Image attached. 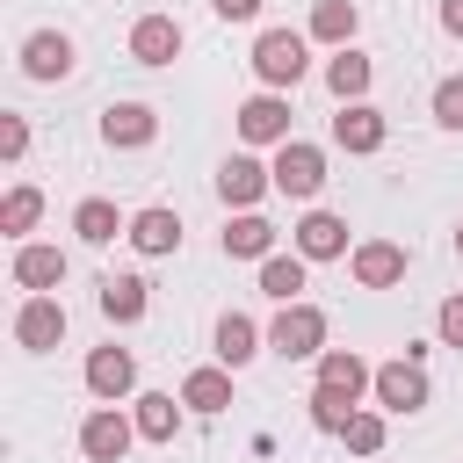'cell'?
<instances>
[{
    "label": "cell",
    "mask_w": 463,
    "mask_h": 463,
    "mask_svg": "<svg viewBox=\"0 0 463 463\" xmlns=\"http://www.w3.org/2000/svg\"><path fill=\"white\" fill-rule=\"evenodd\" d=\"M253 72H260V87H297L311 72V36L304 29H260L253 36Z\"/></svg>",
    "instance_id": "1"
},
{
    "label": "cell",
    "mask_w": 463,
    "mask_h": 463,
    "mask_svg": "<svg viewBox=\"0 0 463 463\" xmlns=\"http://www.w3.org/2000/svg\"><path fill=\"white\" fill-rule=\"evenodd\" d=\"M268 347H275L282 362H318V354H326V311H318V304H304V297H297V304H282V311H275V326H268Z\"/></svg>",
    "instance_id": "2"
},
{
    "label": "cell",
    "mask_w": 463,
    "mask_h": 463,
    "mask_svg": "<svg viewBox=\"0 0 463 463\" xmlns=\"http://www.w3.org/2000/svg\"><path fill=\"white\" fill-rule=\"evenodd\" d=\"M130 441H137V420H130L123 405H94V412L80 420V456H87V463H123Z\"/></svg>",
    "instance_id": "3"
},
{
    "label": "cell",
    "mask_w": 463,
    "mask_h": 463,
    "mask_svg": "<svg viewBox=\"0 0 463 463\" xmlns=\"http://www.w3.org/2000/svg\"><path fill=\"white\" fill-rule=\"evenodd\" d=\"M275 188L289 195V203H311L318 188H326V152L318 145H304V137H289V145H275Z\"/></svg>",
    "instance_id": "4"
},
{
    "label": "cell",
    "mask_w": 463,
    "mask_h": 463,
    "mask_svg": "<svg viewBox=\"0 0 463 463\" xmlns=\"http://www.w3.org/2000/svg\"><path fill=\"white\" fill-rule=\"evenodd\" d=\"M376 405L383 412H420L427 398H434V383H427V362H412V354H398V362H376Z\"/></svg>",
    "instance_id": "5"
},
{
    "label": "cell",
    "mask_w": 463,
    "mask_h": 463,
    "mask_svg": "<svg viewBox=\"0 0 463 463\" xmlns=\"http://www.w3.org/2000/svg\"><path fill=\"white\" fill-rule=\"evenodd\" d=\"M239 137L246 145H289V94L268 87V94L239 101Z\"/></svg>",
    "instance_id": "6"
},
{
    "label": "cell",
    "mask_w": 463,
    "mask_h": 463,
    "mask_svg": "<svg viewBox=\"0 0 463 463\" xmlns=\"http://www.w3.org/2000/svg\"><path fill=\"white\" fill-rule=\"evenodd\" d=\"M152 137H159V116L145 101H109L101 109V145L109 152H145Z\"/></svg>",
    "instance_id": "7"
},
{
    "label": "cell",
    "mask_w": 463,
    "mask_h": 463,
    "mask_svg": "<svg viewBox=\"0 0 463 463\" xmlns=\"http://www.w3.org/2000/svg\"><path fill=\"white\" fill-rule=\"evenodd\" d=\"M383 137H391L383 109H369V101H340V116H333V145H340V152L369 159V152H383Z\"/></svg>",
    "instance_id": "8"
},
{
    "label": "cell",
    "mask_w": 463,
    "mask_h": 463,
    "mask_svg": "<svg viewBox=\"0 0 463 463\" xmlns=\"http://www.w3.org/2000/svg\"><path fill=\"white\" fill-rule=\"evenodd\" d=\"M347 275H354L362 289H398V282H405V246H391V239H354Z\"/></svg>",
    "instance_id": "9"
},
{
    "label": "cell",
    "mask_w": 463,
    "mask_h": 463,
    "mask_svg": "<svg viewBox=\"0 0 463 463\" xmlns=\"http://www.w3.org/2000/svg\"><path fill=\"white\" fill-rule=\"evenodd\" d=\"M268 188H275V166H260L253 152H232V159L217 166V195H224L232 210H253Z\"/></svg>",
    "instance_id": "10"
},
{
    "label": "cell",
    "mask_w": 463,
    "mask_h": 463,
    "mask_svg": "<svg viewBox=\"0 0 463 463\" xmlns=\"http://www.w3.org/2000/svg\"><path fill=\"white\" fill-rule=\"evenodd\" d=\"M289 239H297L304 260H347V253H354V246H347V217H333V210H304Z\"/></svg>",
    "instance_id": "11"
},
{
    "label": "cell",
    "mask_w": 463,
    "mask_h": 463,
    "mask_svg": "<svg viewBox=\"0 0 463 463\" xmlns=\"http://www.w3.org/2000/svg\"><path fill=\"white\" fill-rule=\"evenodd\" d=\"M14 340L29 347V354H51L58 340H65V304L43 289V297H29L22 311H14Z\"/></svg>",
    "instance_id": "12"
},
{
    "label": "cell",
    "mask_w": 463,
    "mask_h": 463,
    "mask_svg": "<svg viewBox=\"0 0 463 463\" xmlns=\"http://www.w3.org/2000/svg\"><path fill=\"white\" fill-rule=\"evenodd\" d=\"M87 391H94L101 405L130 398V391H137V354H130V347H94V354H87Z\"/></svg>",
    "instance_id": "13"
},
{
    "label": "cell",
    "mask_w": 463,
    "mask_h": 463,
    "mask_svg": "<svg viewBox=\"0 0 463 463\" xmlns=\"http://www.w3.org/2000/svg\"><path fill=\"white\" fill-rule=\"evenodd\" d=\"M130 58L137 65H174L181 58V22L174 14H137L130 22Z\"/></svg>",
    "instance_id": "14"
},
{
    "label": "cell",
    "mask_w": 463,
    "mask_h": 463,
    "mask_svg": "<svg viewBox=\"0 0 463 463\" xmlns=\"http://www.w3.org/2000/svg\"><path fill=\"white\" fill-rule=\"evenodd\" d=\"M72 65H80V58H72V36H65V29H36V36L22 43V72H29V80H65Z\"/></svg>",
    "instance_id": "15"
},
{
    "label": "cell",
    "mask_w": 463,
    "mask_h": 463,
    "mask_svg": "<svg viewBox=\"0 0 463 463\" xmlns=\"http://www.w3.org/2000/svg\"><path fill=\"white\" fill-rule=\"evenodd\" d=\"M123 239H130L145 260H159V253H174V246H181V217H174L166 203H152V210H137V217H130V232H123Z\"/></svg>",
    "instance_id": "16"
},
{
    "label": "cell",
    "mask_w": 463,
    "mask_h": 463,
    "mask_svg": "<svg viewBox=\"0 0 463 463\" xmlns=\"http://www.w3.org/2000/svg\"><path fill=\"white\" fill-rule=\"evenodd\" d=\"M145 311H152V282H145V275H101V318L137 326Z\"/></svg>",
    "instance_id": "17"
},
{
    "label": "cell",
    "mask_w": 463,
    "mask_h": 463,
    "mask_svg": "<svg viewBox=\"0 0 463 463\" xmlns=\"http://www.w3.org/2000/svg\"><path fill=\"white\" fill-rule=\"evenodd\" d=\"M268 253H275V224L260 210H239L224 224V260H268Z\"/></svg>",
    "instance_id": "18"
},
{
    "label": "cell",
    "mask_w": 463,
    "mask_h": 463,
    "mask_svg": "<svg viewBox=\"0 0 463 463\" xmlns=\"http://www.w3.org/2000/svg\"><path fill=\"white\" fill-rule=\"evenodd\" d=\"M14 282H22L29 297L58 289V282H65V253H58V246H29V239H22V246H14Z\"/></svg>",
    "instance_id": "19"
},
{
    "label": "cell",
    "mask_w": 463,
    "mask_h": 463,
    "mask_svg": "<svg viewBox=\"0 0 463 463\" xmlns=\"http://www.w3.org/2000/svg\"><path fill=\"white\" fill-rule=\"evenodd\" d=\"M369 80H376V65H369L354 43H340V51L326 58V87H333V101H362V94H369Z\"/></svg>",
    "instance_id": "20"
},
{
    "label": "cell",
    "mask_w": 463,
    "mask_h": 463,
    "mask_svg": "<svg viewBox=\"0 0 463 463\" xmlns=\"http://www.w3.org/2000/svg\"><path fill=\"white\" fill-rule=\"evenodd\" d=\"M260 340H268V333H260L246 311H224V318H217V362H224V369H246V362L260 354Z\"/></svg>",
    "instance_id": "21"
},
{
    "label": "cell",
    "mask_w": 463,
    "mask_h": 463,
    "mask_svg": "<svg viewBox=\"0 0 463 463\" xmlns=\"http://www.w3.org/2000/svg\"><path fill=\"white\" fill-rule=\"evenodd\" d=\"M318 383H333V391H347V398L362 405V391L376 383V369H369L354 347H326V354H318Z\"/></svg>",
    "instance_id": "22"
},
{
    "label": "cell",
    "mask_w": 463,
    "mask_h": 463,
    "mask_svg": "<svg viewBox=\"0 0 463 463\" xmlns=\"http://www.w3.org/2000/svg\"><path fill=\"white\" fill-rule=\"evenodd\" d=\"M130 420H137V441H174L181 434V398L174 391H145L130 405Z\"/></svg>",
    "instance_id": "23"
},
{
    "label": "cell",
    "mask_w": 463,
    "mask_h": 463,
    "mask_svg": "<svg viewBox=\"0 0 463 463\" xmlns=\"http://www.w3.org/2000/svg\"><path fill=\"white\" fill-rule=\"evenodd\" d=\"M72 232H80L87 246H116V232H130V217H123L109 195H87V203L72 210Z\"/></svg>",
    "instance_id": "24"
},
{
    "label": "cell",
    "mask_w": 463,
    "mask_h": 463,
    "mask_svg": "<svg viewBox=\"0 0 463 463\" xmlns=\"http://www.w3.org/2000/svg\"><path fill=\"white\" fill-rule=\"evenodd\" d=\"M304 268H311V260H304L297 246H289V253H268V260H260V297L297 304V297H304Z\"/></svg>",
    "instance_id": "25"
},
{
    "label": "cell",
    "mask_w": 463,
    "mask_h": 463,
    "mask_svg": "<svg viewBox=\"0 0 463 463\" xmlns=\"http://www.w3.org/2000/svg\"><path fill=\"white\" fill-rule=\"evenodd\" d=\"M181 405L188 412H224L232 405V369L217 362V369H188L181 376Z\"/></svg>",
    "instance_id": "26"
},
{
    "label": "cell",
    "mask_w": 463,
    "mask_h": 463,
    "mask_svg": "<svg viewBox=\"0 0 463 463\" xmlns=\"http://www.w3.org/2000/svg\"><path fill=\"white\" fill-rule=\"evenodd\" d=\"M354 22H362V14H354V0H318V7H311V36H318V43H333V51H340V43H354Z\"/></svg>",
    "instance_id": "27"
},
{
    "label": "cell",
    "mask_w": 463,
    "mask_h": 463,
    "mask_svg": "<svg viewBox=\"0 0 463 463\" xmlns=\"http://www.w3.org/2000/svg\"><path fill=\"white\" fill-rule=\"evenodd\" d=\"M36 217H43V195L22 181V188H7V203H0V232L7 239H22V232H36Z\"/></svg>",
    "instance_id": "28"
},
{
    "label": "cell",
    "mask_w": 463,
    "mask_h": 463,
    "mask_svg": "<svg viewBox=\"0 0 463 463\" xmlns=\"http://www.w3.org/2000/svg\"><path fill=\"white\" fill-rule=\"evenodd\" d=\"M304 405H311V427H318V434H340V427H347V412H354V398H347V391H333V383H311V398H304Z\"/></svg>",
    "instance_id": "29"
},
{
    "label": "cell",
    "mask_w": 463,
    "mask_h": 463,
    "mask_svg": "<svg viewBox=\"0 0 463 463\" xmlns=\"http://www.w3.org/2000/svg\"><path fill=\"white\" fill-rule=\"evenodd\" d=\"M340 441H347L354 456H376V449H383V412H362V405H354L347 427H340Z\"/></svg>",
    "instance_id": "30"
},
{
    "label": "cell",
    "mask_w": 463,
    "mask_h": 463,
    "mask_svg": "<svg viewBox=\"0 0 463 463\" xmlns=\"http://www.w3.org/2000/svg\"><path fill=\"white\" fill-rule=\"evenodd\" d=\"M434 123H441V130H463V72H449V80L434 87Z\"/></svg>",
    "instance_id": "31"
},
{
    "label": "cell",
    "mask_w": 463,
    "mask_h": 463,
    "mask_svg": "<svg viewBox=\"0 0 463 463\" xmlns=\"http://www.w3.org/2000/svg\"><path fill=\"white\" fill-rule=\"evenodd\" d=\"M434 326H441V347H456V354H463V289L434 311Z\"/></svg>",
    "instance_id": "32"
},
{
    "label": "cell",
    "mask_w": 463,
    "mask_h": 463,
    "mask_svg": "<svg viewBox=\"0 0 463 463\" xmlns=\"http://www.w3.org/2000/svg\"><path fill=\"white\" fill-rule=\"evenodd\" d=\"M29 152V123L22 116H0V159H22Z\"/></svg>",
    "instance_id": "33"
},
{
    "label": "cell",
    "mask_w": 463,
    "mask_h": 463,
    "mask_svg": "<svg viewBox=\"0 0 463 463\" xmlns=\"http://www.w3.org/2000/svg\"><path fill=\"white\" fill-rule=\"evenodd\" d=\"M217 7V22H253L260 14V0H210Z\"/></svg>",
    "instance_id": "34"
},
{
    "label": "cell",
    "mask_w": 463,
    "mask_h": 463,
    "mask_svg": "<svg viewBox=\"0 0 463 463\" xmlns=\"http://www.w3.org/2000/svg\"><path fill=\"white\" fill-rule=\"evenodd\" d=\"M441 29H449V36L463 43V0H441Z\"/></svg>",
    "instance_id": "35"
},
{
    "label": "cell",
    "mask_w": 463,
    "mask_h": 463,
    "mask_svg": "<svg viewBox=\"0 0 463 463\" xmlns=\"http://www.w3.org/2000/svg\"><path fill=\"white\" fill-rule=\"evenodd\" d=\"M456 253H463V224H456Z\"/></svg>",
    "instance_id": "36"
}]
</instances>
